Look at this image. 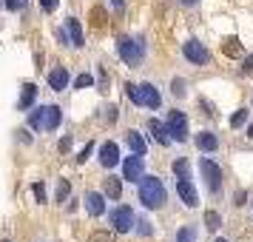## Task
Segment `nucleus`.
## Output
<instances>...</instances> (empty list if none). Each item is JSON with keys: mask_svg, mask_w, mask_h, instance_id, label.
Returning <instances> with one entry per match:
<instances>
[{"mask_svg": "<svg viewBox=\"0 0 253 242\" xmlns=\"http://www.w3.org/2000/svg\"><path fill=\"white\" fill-rule=\"evenodd\" d=\"M165 185H162L160 177H142L139 180V202L145 208H162L165 205Z\"/></svg>", "mask_w": 253, "mask_h": 242, "instance_id": "1", "label": "nucleus"}, {"mask_svg": "<svg viewBox=\"0 0 253 242\" xmlns=\"http://www.w3.org/2000/svg\"><path fill=\"white\" fill-rule=\"evenodd\" d=\"M126 92H128V100H131L134 105H145V108H160V103H162L160 89H154L151 83H139V86L128 83Z\"/></svg>", "mask_w": 253, "mask_h": 242, "instance_id": "2", "label": "nucleus"}, {"mask_svg": "<svg viewBox=\"0 0 253 242\" xmlns=\"http://www.w3.org/2000/svg\"><path fill=\"white\" fill-rule=\"evenodd\" d=\"M60 120H63V111H60L57 105H40L35 108L32 114H29V126L35 128V131H54L60 126Z\"/></svg>", "mask_w": 253, "mask_h": 242, "instance_id": "3", "label": "nucleus"}, {"mask_svg": "<svg viewBox=\"0 0 253 242\" xmlns=\"http://www.w3.org/2000/svg\"><path fill=\"white\" fill-rule=\"evenodd\" d=\"M117 51H120V57L126 60L128 66H139V63L145 60V46H142L139 40H134V37H120Z\"/></svg>", "mask_w": 253, "mask_h": 242, "instance_id": "4", "label": "nucleus"}, {"mask_svg": "<svg viewBox=\"0 0 253 242\" xmlns=\"http://www.w3.org/2000/svg\"><path fill=\"white\" fill-rule=\"evenodd\" d=\"M199 174H202V180L208 183V188L213 191V194H219L222 191V171H219V165L213 160H199Z\"/></svg>", "mask_w": 253, "mask_h": 242, "instance_id": "5", "label": "nucleus"}, {"mask_svg": "<svg viewBox=\"0 0 253 242\" xmlns=\"http://www.w3.org/2000/svg\"><path fill=\"white\" fill-rule=\"evenodd\" d=\"M165 126H168L171 140H176V143H185V140H188V117H185L182 111H171Z\"/></svg>", "mask_w": 253, "mask_h": 242, "instance_id": "6", "label": "nucleus"}, {"mask_svg": "<svg viewBox=\"0 0 253 242\" xmlns=\"http://www.w3.org/2000/svg\"><path fill=\"white\" fill-rule=\"evenodd\" d=\"M111 225H114L117 234H128V231L134 228V211L128 205H120L111 211Z\"/></svg>", "mask_w": 253, "mask_h": 242, "instance_id": "7", "label": "nucleus"}, {"mask_svg": "<svg viewBox=\"0 0 253 242\" xmlns=\"http://www.w3.org/2000/svg\"><path fill=\"white\" fill-rule=\"evenodd\" d=\"M176 194H179V199H182L188 208L199 205V196H196V188H194V183H191V177H179V180H176Z\"/></svg>", "mask_w": 253, "mask_h": 242, "instance_id": "8", "label": "nucleus"}, {"mask_svg": "<svg viewBox=\"0 0 253 242\" xmlns=\"http://www.w3.org/2000/svg\"><path fill=\"white\" fill-rule=\"evenodd\" d=\"M182 54H185L188 60H191V63H196V66H205L208 60H211V54H208V48L202 46L199 40H188V43L182 46Z\"/></svg>", "mask_w": 253, "mask_h": 242, "instance_id": "9", "label": "nucleus"}, {"mask_svg": "<svg viewBox=\"0 0 253 242\" xmlns=\"http://www.w3.org/2000/svg\"><path fill=\"white\" fill-rule=\"evenodd\" d=\"M142 171H145L142 154H134V157H128L126 165H123V174H126V180H131V183H139V180H142Z\"/></svg>", "mask_w": 253, "mask_h": 242, "instance_id": "10", "label": "nucleus"}, {"mask_svg": "<svg viewBox=\"0 0 253 242\" xmlns=\"http://www.w3.org/2000/svg\"><path fill=\"white\" fill-rule=\"evenodd\" d=\"M117 162H120V148H117V143H105L103 148H100V165H103V168H114Z\"/></svg>", "mask_w": 253, "mask_h": 242, "instance_id": "11", "label": "nucleus"}, {"mask_svg": "<svg viewBox=\"0 0 253 242\" xmlns=\"http://www.w3.org/2000/svg\"><path fill=\"white\" fill-rule=\"evenodd\" d=\"M37 100V86L35 83H26L23 92H20V100H17V111H29Z\"/></svg>", "mask_w": 253, "mask_h": 242, "instance_id": "12", "label": "nucleus"}, {"mask_svg": "<svg viewBox=\"0 0 253 242\" xmlns=\"http://www.w3.org/2000/svg\"><path fill=\"white\" fill-rule=\"evenodd\" d=\"M85 211H88L91 217H100V214L105 211L103 194H97V191H88V194H85Z\"/></svg>", "mask_w": 253, "mask_h": 242, "instance_id": "13", "label": "nucleus"}, {"mask_svg": "<svg viewBox=\"0 0 253 242\" xmlns=\"http://www.w3.org/2000/svg\"><path fill=\"white\" fill-rule=\"evenodd\" d=\"M148 128H151V134H154V140H157L160 145H168V143H171V134H168V126H162L160 120H151V123H148Z\"/></svg>", "mask_w": 253, "mask_h": 242, "instance_id": "14", "label": "nucleus"}, {"mask_svg": "<svg viewBox=\"0 0 253 242\" xmlns=\"http://www.w3.org/2000/svg\"><path fill=\"white\" fill-rule=\"evenodd\" d=\"M66 32H69V37H71V46L80 48V46H83V26H80V20H77V17H69Z\"/></svg>", "mask_w": 253, "mask_h": 242, "instance_id": "15", "label": "nucleus"}, {"mask_svg": "<svg viewBox=\"0 0 253 242\" xmlns=\"http://www.w3.org/2000/svg\"><path fill=\"white\" fill-rule=\"evenodd\" d=\"M48 86H51L54 92H63V89L69 86V71L66 69H54L51 74H48Z\"/></svg>", "mask_w": 253, "mask_h": 242, "instance_id": "16", "label": "nucleus"}, {"mask_svg": "<svg viewBox=\"0 0 253 242\" xmlns=\"http://www.w3.org/2000/svg\"><path fill=\"white\" fill-rule=\"evenodd\" d=\"M126 143H128V148L134 151V154H145V151H148V145H145V140H142V134H139V131H128Z\"/></svg>", "mask_w": 253, "mask_h": 242, "instance_id": "17", "label": "nucleus"}, {"mask_svg": "<svg viewBox=\"0 0 253 242\" xmlns=\"http://www.w3.org/2000/svg\"><path fill=\"white\" fill-rule=\"evenodd\" d=\"M196 145H199V151H216L219 148V140L211 134V131H202L199 137H196Z\"/></svg>", "mask_w": 253, "mask_h": 242, "instance_id": "18", "label": "nucleus"}, {"mask_svg": "<svg viewBox=\"0 0 253 242\" xmlns=\"http://www.w3.org/2000/svg\"><path fill=\"white\" fill-rule=\"evenodd\" d=\"M222 54H228V57H242V43L236 37H225V43H222Z\"/></svg>", "mask_w": 253, "mask_h": 242, "instance_id": "19", "label": "nucleus"}, {"mask_svg": "<svg viewBox=\"0 0 253 242\" xmlns=\"http://www.w3.org/2000/svg\"><path fill=\"white\" fill-rule=\"evenodd\" d=\"M120 194H123V183H120L117 177H108V180H105V196H108V199H120Z\"/></svg>", "mask_w": 253, "mask_h": 242, "instance_id": "20", "label": "nucleus"}, {"mask_svg": "<svg viewBox=\"0 0 253 242\" xmlns=\"http://www.w3.org/2000/svg\"><path fill=\"white\" fill-rule=\"evenodd\" d=\"M176 242H196V228L185 225V228L176 231Z\"/></svg>", "mask_w": 253, "mask_h": 242, "instance_id": "21", "label": "nucleus"}, {"mask_svg": "<svg viewBox=\"0 0 253 242\" xmlns=\"http://www.w3.org/2000/svg\"><path fill=\"white\" fill-rule=\"evenodd\" d=\"M88 242H117V237L111 231H94L91 237H88Z\"/></svg>", "mask_w": 253, "mask_h": 242, "instance_id": "22", "label": "nucleus"}, {"mask_svg": "<svg viewBox=\"0 0 253 242\" xmlns=\"http://www.w3.org/2000/svg\"><path fill=\"white\" fill-rule=\"evenodd\" d=\"M205 225H208L211 231H216L219 225H222V217H219L216 211H205Z\"/></svg>", "mask_w": 253, "mask_h": 242, "instance_id": "23", "label": "nucleus"}, {"mask_svg": "<svg viewBox=\"0 0 253 242\" xmlns=\"http://www.w3.org/2000/svg\"><path fill=\"white\" fill-rule=\"evenodd\" d=\"M91 23L97 26V29H103V26H105V9L94 6V9H91Z\"/></svg>", "mask_w": 253, "mask_h": 242, "instance_id": "24", "label": "nucleus"}, {"mask_svg": "<svg viewBox=\"0 0 253 242\" xmlns=\"http://www.w3.org/2000/svg\"><path fill=\"white\" fill-rule=\"evenodd\" d=\"M248 114H251V111H248V108H239V111H236V114H233V120H230V126H233V128H239L242 123H245V120H248Z\"/></svg>", "mask_w": 253, "mask_h": 242, "instance_id": "25", "label": "nucleus"}, {"mask_svg": "<svg viewBox=\"0 0 253 242\" xmlns=\"http://www.w3.org/2000/svg\"><path fill=\"white\" fill-rule=\"evenodd\" d=\"M88 86H94V77H91V74H80V77L74 80V89H88Z\"/></svg>", "mask_w": 253, "mask_h": 242, "instance_id": "26", "label": "nucleus"}, {"mask_svg": "<svg viewBox=\"0 0 253 242\" xmlns=\"http://www.w3.org/2000/svg\"><path fill=\"white\" fill-rule=\"evenodd\" d=\"M26 3H29V0H3V6H6V9H12V12L26 9Z\"/></svg>", "mask_w": 253, "mask_h": 242, "instance_id": "27", "label": "nucleus"}, {"mask_svg": "<svg viewBox=\"0 0 253 242\" xmlns=\"http://www.w3.org/2000/svg\"><path fill=\"white\" fill-rule=\"evenodd\" d=\"M173 174H176V177H188V162L176 160V162H173Z\"/></svg>", "mask_w": 253, "mask_h": 242, "instance_id": "28", "label": "nucleus"}, {"mask_svg": "<svg viewBox=\"0 0 253 242\" xmlns=\"http://www.w3.org/2000/svg\"><path fill=\"white\" fill-rule=\"evenodd\" d=\"M32 191H35L37 202H46V185H43V183H35V188H32Z\"/></svg>", "mask_w": 253, "mask_h": 242, "instance_id": "29", "label": "nucleus"}, {"mask_svg": "<svg viewBox=\"0 0 253 242\" xmlns=\"http://www.w3.org/2000/svg\"><path fill=\"white\" fill-rule=\"evenodd\" d=\"M69 191H71V185L66 183V180H63V183H60V188H57V199H60V202H63V199L69 196Z\"/></svg>", "mask_w": 253, "mask_h": 242, "instance_id": "30", "label": "nucleus"}, {"mask_svg": "<svg viewBox=\"0 0 253 242\" xmlns=\"http://www.w3.org/2000/svg\"><path fill=\"white\" fill-rule=\"evenodd\" d=\"M40 6H43V12H54L57 9V0H40Z\"/></svg>", "mask_w": 253, "mask_h": 242, "instance_id": "31", "label": "nucleus"}, {"mask_svg": "<svg viewBox=\"0 0 253 242\" xmlns=\"http://www.w3.org/2000/svg\"><path fill=\"white\" fill-rule=\"evenodd\" d=\"M91 148H94V145L88 143V145H85V148L80 151V157H77V162H85V160H88V157H91Z\"/></svg>", "mask_w": 253, "mask_h": 242, "instance_id": "32", "label": "nucleus"}, {"mask_svg": "<svg viewBox=\"0 0 253 242\" xmlns=\"http://www.w3.org/2000/svg\"><path fill=\"white\" fill-rule=\"evenodd\" d=\"M173 94H176V97L185 94V80H173Z\"/></svg>", "mask_w": 253, "mask_h": 242, "instance_id": "33", "label": "nucleus"}, {"mask_svg": "<svg viewBox=\"0 0 253 242\" xmlns=\"http://www.w3.org/2000/svg\"><path fill=\"white\" fill-rule=\"evenodd\" d=\"M57 148L63 151V154H66V151L71 148V137H63V140H60V145H57Z\"/></svg>", "mask_w": 253, "mask_h": 242, "instance_id": "34", "label": "nucleus"}, {"mask_svg": "<svg viewBox=\"0 0 253 242\" xmlns=\"http://www.w3.org/2000/svg\"><path fill=\"white\" fill-rule=\"evenodd\" d=\"M139 234H145V237L151 234V228H148V222H145V219H139Z\"/></svg>", "mask_w": 253, "mask_h": 242, "instance_id": "35", "label": "nucleus"}, {"mask_svg": "<svg viewBox=\"0 0 253 242\" xmlns=\"http://www.w3.org/2000/svg\"><path fill=\"white\" fill-rule=\"evenodd\" d=\"M242 71H245V74H248V71H253V57H248V63H245V69H242Z\"/></svg>", "mask_w": 253, "mask_h": 242, "instance_id": "36", "label": "nucleus"}, {"mask_svg": "<svg viewBox=\"0 0 253 242\" xmlns=\"http://www.w3.org/2000/svg\"><path fill=\"white\" fill-rule=\"evenodd\" d=\"M111 3H114V9H123L126 6V0H111Z\"/></svg>", "mask_w": 253, "mask_h": 242, "instance_id": "37", "label": "nucleus"}, {"mask_svg": "<svg viewBox=\"0 0 253 242\" xmlns=\"http://www.w3.org/2000/svg\"><path fill=\"white\" fill-rule=\"evenodd\" d=\"M179 3H185V6H194L196 0H179Z\"/></svg>", "mask_w": 253, "mask_h": 242, "instance_id": "38", "label": "nucleus"}, {"mask_svg": "<svg viewBox=\"0 0 253 242\" xmlns=\"http://www.w3.org/2000/svg\"><path fill=\"white\" fill-rule=\"evenodd\" d=\"M248 134H251V137H253V126H251V128H248Z\"/></svg>", "mask_w": 253, "mask_h": 242, "instance_id": "39", "label": "nucleus"}, {"mask_svg": "<svg viewBox=\"0 0 253 242\" xmlns=\"http://www.w3.org/2000/svg\"><path fill=\"white\" fill-rule=\"evenodd\" d=\"M216 242H228V240H216Z\"/></svg>", "mask_w": 253, "mask_h": 242, "instance_id": "40", "label": "nucleus"}]
</instances>
